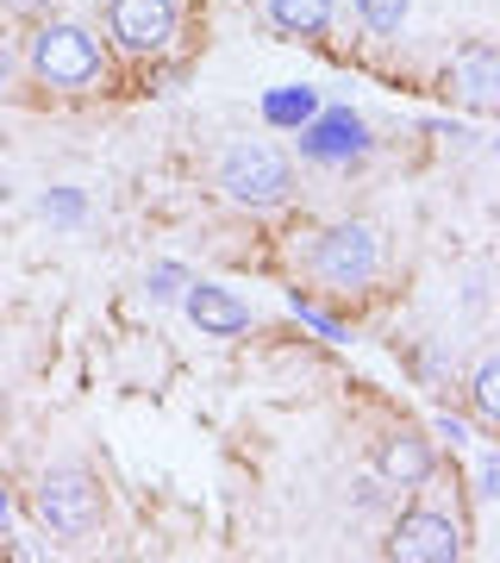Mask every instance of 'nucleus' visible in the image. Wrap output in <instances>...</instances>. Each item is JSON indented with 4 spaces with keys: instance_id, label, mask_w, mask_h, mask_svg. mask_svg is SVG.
Segmentation results:
<instances>
[{
    "instance_id": "obj_1",
    "label": "nucleus",
    "mask_w": 500,
    "mask_h": 563,
    "mask_svg": "<svg viewBox=\"0 0 500 563\" xmlns=\"http://www.w3.org/2000/svg\"><path fill=\"white\" fill-rule=\"evenodd\" d=\"M25 69L44 81V88H95L100 69H107V51L88 25L76 20H38L32 38H25Z\"/></svg>"
},
{
    "instance_id": "obj_2",
    "label": "nucleus",
    "mask_w": 500,
    "mask_h": 563,
    "mask_svg": "<svg viewBox=\"0 0 500 563\" xmlns=\"http://www.w3.org/2000/svg\"><path fill=\"white\" fill-rule=\"evenodd\" d=\"M213 181H220V195L232 207H251V213H269V207H281L288 195H295V163L281 157L276 144H257V139H238L220 151V169H213Z\"/></svg>"
},
{
    "instance_id": "obj_3",
    "label": "nucleus",
    "mask_w": 500,
    "mask_h": 563,
    "mask_svg": "<svg viewBox=\"0 0 500 563\" xmlns=\"http://www.w3.org/2000/svg\"><path fill=\"white\" fill-rule=\"evenodd\" d=\"M32 507H38V520L57 532V539H88L107 514V495L100 483L81 470V463H51L32 488Z\"/></svg>"
},
{
    "instance_id": "obj_4",
    "label": "nucleus",
    "mask_w": 500,
    "mask_h": 563,
    "mask_svg": "<svg viewBox=\"0 0 500 563\" xmlns=\"http://www.w3.org/2000/svg\"><path fill=\"white\" fill-rule=\"evenodd\" d=\"M307 269L325 282V288H369L381 276V232L363 220H344V225H325L313 251H307Z\"/></svg>"
},
{
    "instance_id": "obj_5",
    "label": "nucleus",
    "mask_w": 500,
    "mask_h": 563,
    "mask_svg": "<svg viewBox=\"0 0 500 563\" xmlns=\"http://www.w3.org/2000/svg\"><path fill=\"white\" fill-rule=\"evenodd\" d=\"M181 7L176 0H107V32L125 57H163L176 44Z\"/></svg>"
},
{
    "instance_id": "obj_6",
    "label": "nucleus",
    "mask_w": 500,
    "mask_h": 563,
    "mask_svg": "<svg viewBox=\"0 0 500 563\" xmlns=\"http://www.w3.org/2000/svg\"><path fill=\"white\" fill-rule=\"evenodd\" d=\"M295 132H300V157L325 163V169L363 163L369 151H376V139H369L363 113H351V107H320V113H313L307 125H295Z\"/></svg>"
},
{
    "instance_id": "obj_7",
    "label": "nucleus",
    "mask_w": 500,
    "mask_h": 563,
    "mask_svg": "<svg viewBox=\"0 0 500 563\" xmlns=\"http://www.w3.org/2000/svg\"><path fill=\"white\" fill-rule=\"evenodd\" d=\"M388 558L400 563H457L463 558V532L451 514L438 507H413V514H400L395 532H388Z\"/></svg>"
},
{
    "instance_id": "obj_8",
    "label": "nucleus",
    "mask_w": 500,
    "mask_h": 563,
    "mask_svg": "<svg viewBox=\"0 0 500 563\" xmlns=\"http://www.w3.org/2000/svg\"><path fill=\"white\" fill-rule=\"evenodd\" d=\"M444 95L463 101L469 113H495L500 107V51L488 38H469L457 57L444 63Z\"/></svg>"
},
{
    "instance_id": "obj_9",
    "label": "nucleus",
    "mask_w": 500,
    "mask_h": 563,
    "mask_svg": "<svg viewBox=\"0 0 500 563\" xmlns=\"http://www.w3.org/2000/svg\"><path fill=\"white\" fill-rule=\"evenodd\" d=\"M181 307H188V320H195L200 332H213V339H238L244 325H251V307H244L232 288H220V282H188V288H181Z\"/></svg>"
},
{
    "instance_id": "obj_10",
    "label": "nucleus",
    "mask_w": 500,
    "mask_h": 563,
    "mask_svg": "<svg viewBox=\"0 0 500 563\" xmlns=\"http://www.w3.org/2000/svg\"><path fill=\"white\" fill-rule=\"evenodd\" d=\"M376 470H381L395 488H425V483H432V470H438V457H432V439H420L413 426L388 432V439H381V451H376Z\"/></svg>"
},
{
    "instance_id": "obj_11",
    "label": "nucleus",
    "mask_w": 500,
    "mask_h": 563,
    "mask_svg": "<svg viewBox=\"0 0 500 563\" xmlns=\"http://www.w3.org/2000/svg\"><path fill=\"white\" fill-rule=\"evenodd\" d=\"M263 13L281 38H320L332 25V0H263Z\"/></svg>"
},
{
    "instance_id": "obj_12",
    "label": "nucleus",
    "mask_w": 500,
    "mask_h": 563,
    "mask_svg": "<svg viewBox=\"0 0 500 563\" xmlns=\"http://www.w3.org/2000/svg\"><path fill=\"white\" fill-rule=\"evenodd\" d=\"M320 113V95L307 88V81H288V88H269L263 95V120L276 125V132H295V125H307Z\"/></svg>"
},
{
    "instance_id": "obj_13",
    "label": "nucleus",
    "mask_w": 500,
    "mask_h": 563,
    "mask_svg": "<svg viewBox=\"0 0 500 563\" xmlns=\"http://www.w3.org/2000/svg\"><path fill=\"white\" fill-rule=\"evenodd\" d=\"M469 407H476L481 426H500V363L481 357L476 376H469Z\"/></svg>"
},
{
    "instance_id": "obj_14",
    "label": "nucleus",
    "mask_w": 500,
    "mask_h": 563,
    "mask_svg": "<svg viewBox=\"0 0 500 563\" xmlns=\"http://www.w3.org/2000/svg\"><path fill=\"white\" fill-rule=\"evenodd\" d=\"M407 13H413V0H357V20L369 25V32H400L407 25Z\"/></svg>"
},
{
    "instance_id": "obj_15",
    "label": "nucleus",
    "mask_w": 500,
    "mask_h": 563,
    "mask_svg": "<svg viewBox=\"0 0 500 563\" xmlns=\"http://www.w3.org/2000/svg\"><path fill=\"white\" fill-rule=\"evenodd\" d=\"M38 213L44 220H57V225H76L81 213H88V195H81V188H51V195L38 201Z\"/></svg>"
},
{
    "instance_id": "obj_16",
    "label": "nucleus",
    "mask_w": 500,
    "mask_h": 563,
    "mask_svg": "<svg viewBox=\"0 0 500 563\" xmlns=\"http://www.w3.org/2000/svg\"><path fill=\"white\" fill-rule=\"evenodd\" d=\"M188 269H181V263H157V269H151V276H144V288H151V301H181V288H188Z\"/></svg>"
},
{
    "instance_id": "obj_17",
    "label": "nucleus",
    "mask_w": 500,
    "mask_h": 563,
    "mask_svg": "<svg viewBox=\"0 0 500 563\" xmlns=\"http://www.w3.org/2000/svg\"><path fill=\"white\" fill-rule=\"evenodd\" d=\"M295 313H300V320H307V325H313V332H320L325 344H338V339H344V325L332 320V313H320V307H313V301H300V295H295Z\"/></svg>"
},
{
    "instance_id": "obj_18",
    "label": "nucleus",
    "mask_w": 500,
    "mask_h": 563,
    "mask_svg": "<svg viewBox=\"0 0 500 563\" xmlns=\"http://www.w3.org/2000/svg\"><path fill=\"white\" fill-rule=\"evenodd\" d=\"M476 495L481 501H495L500 495V457L495 451H481V463H476Z\"/></svg>"
},
{
    "instance_id": "obj_19",
    "label": "nucleus",
    "mask_w": 500,
    "mask_h": 563,
    "mask_svg": "<svg viewBox=\"0 0 500 563\" xmlns=\"http://www.w3.org/2000/svg\"><path fill=\"white\" fill-rule=\"evenodd\" d=\"M438 439H451V444H469V426H463L457 413H438Z\"/></svg>"
},
{
    "instance_id": "obj_20",
    "label": "nucleus",
    "mask_w": 500,
    "mask_h": 563,
    "mask_svg": "<svg viewBox=\"0 0 500 563\" xmlns=\"http://www.w3.org/2000/svg\"><path fill=\"white\" fill-rule=\"evenodd\" d=\"M13 69H20V57H13V38H7V32H0V88H7V81H13Z\"/></svg>"
},
{
    "instance_id": "obj_21",
    "label": "nucleus",
    "mask_w": 500,
    "mask_h": 563,
    "mask_svg": "<svg viewBox=\"0 0 500 563\" xmlns=\"http://www.w3.org/2000/svg\"><path fill=\"white\" fill-rule=\"evenodd\" d=\"M7 13H25V20H38V13H51V0H0Z\"/></svg>"
},
{
    "instance_id": "obj_22",
    "label": "nucleus",
    "mask_w": 500,
    "mask_h": 563,
    "mask_svg": "<svg viewBox=\"0 0 500 563\" xmlns=\"http://www.w3.org/2000/svg\"><path fill=\"white\" fill-rule=\"evenodd\" d=\"M0 526H7V488H0Z\"/></svg>"
}]
</instances>
